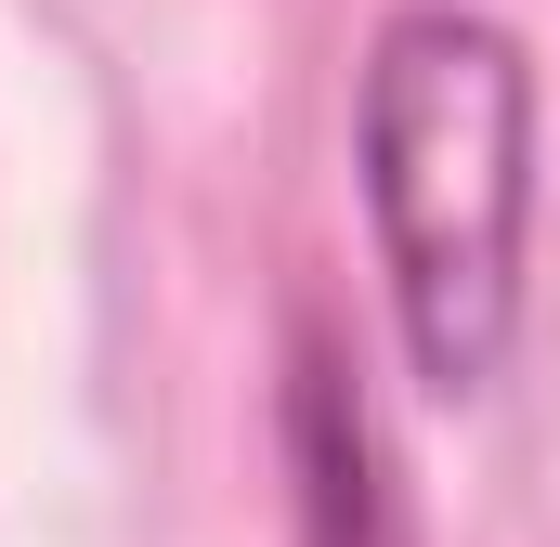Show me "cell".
<instances>
[{
  "label": "cell",
  "instance_id": "cell-2",
  "mask_svg": "<svg viewBox=\"0 0 560 547\" xmlns=\"http://www.w3.org/2000/svg\"><path fill=\"white\" fill-rule=\"evenodd\" d=\"M287 496H300V547H418V496H405V456L365 405L352 352L326 326L287 339Z\"/></svg>",
  "mask_w": 560,
  "mask_h": 547
},
{
  "label": "cell",
  "instance_id": "cell-1",
  "mask_svg": "<svg viewBox=\"0 0 560 547\" xmlns=\"http://www.w3.org/2000/svg\"><path fill=\"white\" fill-rule=\"evenodd\" d=\"M352 183L418 392H495L535 261V66L495 13L405 0L352 79Z\"/></svg>",
  "mask_w": 560,
  "mask_h": 547
}]
</instances>
